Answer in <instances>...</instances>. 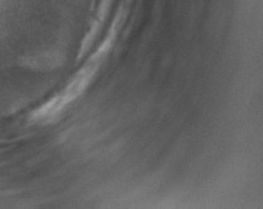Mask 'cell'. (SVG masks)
Here are the masks:
<instances>
[{"label": "cell", "mask_w": 263, "mask_h": 209, "mask_svg": "<svg viewBox=\"0 0 263 209\" xmlns=\"http://www.w3.org/2000/svg\"><path fill=\"white\" fill-rule=\"evenodd\" d=\"M97 65H99V61H96L95 64L89 65V67L82 70L80 76L77 77V79L75 80V81L72 82V84L70 85L64 92H62L59 96L55 97L53 101L48 102V104H46L43 108H40L38 112L34 113V117H35L36 120H43V118L45 117H50V116H53L54 113H57L58 111L62 110L64 106H66V104L72 101V100H74L75 97H76L77 95L85 89V86L89 84L90 79H91L92 75H94L95 71H96Z\"/></svg>", "instance_id": "6da1fadb"}]
</instances>
